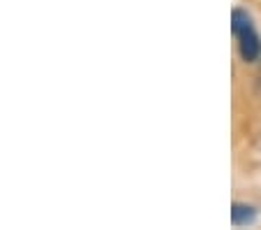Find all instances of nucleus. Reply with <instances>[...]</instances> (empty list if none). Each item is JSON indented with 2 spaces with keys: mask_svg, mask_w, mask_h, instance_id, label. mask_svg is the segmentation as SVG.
<instances>
[{
  "mask_svg": "<svg viewBox=\"0 0 261 230\" xmlns=\"http://www.w3.org/2000/svg\"><path fill=\"white\" fill-rule=\"evenodd\" d=\"M259 54H261V42L254 30H247L245 35H240V56H243V60L252 63V60L259 58Z\"/></svg>",
  "mask_w": 261,
  "mask_h": 230,
  "instance_id": "1",
  "label": "nucleus"
},
{
  "mask_svg": "<svg viewBox=\"0 0 261 230\" xmlns=\"http://www.w3.org/2000/svg\"><path fill=\"white\" fill-rule=\"evenodd\" d=\"M254 219H256V209L254 207L243 205V203H233V207H231V223L233 225L254 223Z\"/></svg>",
  "mask_w": 261,
  "mask_h": 230,
  "instance_id": "2",
  "label": "nucleus"
},
{
  "mask_svg": "<svg viewBox=\"0 0 261 230\" xmlns=\"http://www.w3.org/2000/svg\"><path fill=\"white\" fill-rule=\"evenodd\" d=\"M231 28H233V33L238 35H245L247 30H254V26H252V19L247 12L243 10H233V14H231Z\"/></svg>",
  "mask_w": 261,
  "mask_h": 230,
  "instance_id": "3",
  "label": "nucleus"
}]
</instances>
